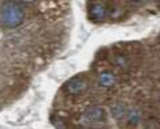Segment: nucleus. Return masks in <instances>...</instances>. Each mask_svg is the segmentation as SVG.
Listing matches in <instances>:
<instances>
[{"label":"nucleus","instance_id":"9","mask_svg":"<svg viewBox=\"0 0 160 129\" xmlns=\"http://www.w3.org/2000/svg\"><path fill=\"white\" fill-rule=\"evenodd\" d=\"M114 64L117 65L118 68H121V70H126V68H129V60H128L126 56L123 54H115L114 56Z\"/></svg>","mask_w":160,"mask_h":129},{"label":"nucleus","instance_id":"3","mask_svg":"<svg viewBox=\"0 0 160 129\" xmlns=\"http://www.w3.org/2000/svg\"><path fill=\"white\" fill-rule=\"evenodd\" d=\"M87 88H88L87 80L80 78V76L72 78L71 80H68L65 83V86H64V90H65V92L69 95H82L86 92Z\"/></svg>","mask_w":160,"mask_h":129},{"label":"nucleus","instance_id":"6","mask_svg":"<svg viewBox=\"0 0 160 129\" xmlns=\"http://www.w3.org/2000/svg\"><path fill=\"white\" fill-rule=\"evenodd\" d=\"M141 121V111L138 107H130L125 114V122L129 128L137 126L138 122Z\"/></svg>","mask_w":160,"mask_h":129},{"label":"nucleus","instance_id":"4","mask_svg":"<svg viewBox=\"0 0 160 129\" xmlns=\"http://www.w3.org/2000/svg\"><path fill=\"white\" fill-rule=\"evenodd\" d=\"M84 120L90 124H98V122H102L105 121L106 118V111L102 106H92V107H88L87 110L84 111Z\"/></svg>","mask_w":160,"mask_h":129},{"label":"nucleus","instance_id":"5","mask_svg":"<svg viewBox=\"0 0 160 129\" xmlns=\"http://www.w3.org/2000/svg\"><path fill=\"white\" fill-rule=\"evenodd\" d=\"M117 83V76L110 71H103L98 75V84L103 88H110L115 86Z\"/></svg>","mask_w":160,"mask_h":129},{"label":"nucleus","instance_id":"1","mask_svg":"<svg viewBox=\"0 0 160 129\" xmlns=\"http://www.w3.org/2000/svg\"><path fill=\"white\" fill-rule=\"evenodd\" d=\"M23 2H4L0 6V25L6 29H17L25 21V7Z\"/></svg>","mask_w":160,"mask_h":129},{"label":"nucleus","instance_id":"7","mask_svg":"<svg viewBox=\"0 0 160 129\" xmlns=\"http://www.w3.org/2000/svg\"><path fill=\"white\" fill-rule=\"evenodd\" d=\"M110 111H111V116H113L115 120H121V118H125V114H126L128 110H126L125 103L115 102V103L111 105Z\"/></svg>","mask_w":160,"mask_h":129},{"label":"nucleus","instance_id":"2","mask_svg":"<svg viewBox=\"0 0 160 129\" xmlns=\"http://www.w3.org/2000/svg\"><path fill=\"white\" fill-rule=\"evenodd\" d=\"M88 19L94 23H102L109 18V4L101 2H92L87 4Z\"/></svg>","mask_w":160,"mask_h":129},{"label":"nucleus","instance_id":"8","mask_svg":"<svg viewBox=\"0 0 160 129\" xmlns=\"http://www.w3.org/2000/svg\"><path fill=\"white\" fill-rule=\"evenodd\" d=\"M117 3H113V4H109V18L113 19V21H118V19L123 18V13H125V8L123 7H117Z\"/></svg>","mask_w":160,"mask_h":129}]
</instances>
